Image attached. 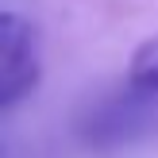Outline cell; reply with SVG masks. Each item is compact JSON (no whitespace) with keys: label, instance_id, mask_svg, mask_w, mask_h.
<instances>
[{"label":"cell","instance_id":"cell-1","mask_svg":"<svg viewBox=\"0 0 158 158\" xmlns=\"http://www.w3.org/2000/svg\"><path fill=\"white\" fill-rule=\"evenodd\" d=\"M151 131H158V39H147L131 54L123 89L89 116L93 147L131 143Z\"/></svg>","mask_w":158,"mask_h":158},{"label":"cell","instance_id":"cell-2","mask_svg":"<svg viewBox=\"0 0 158 158\" xmlns=\"http://www.w3.org/2000/svg\"><path fill=\"white\" fill-rule=\"evenodd\" d=\"M43 77L39 27L19 12L0 15V112L15 108Z\"/></svg>","mask_w":158,"mask_h":158}]
</instances>
